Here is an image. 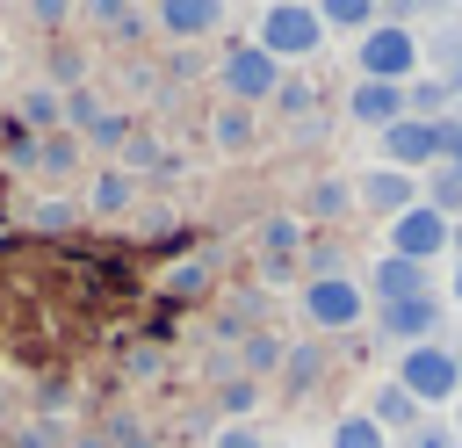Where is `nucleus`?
I'll use <instances>...</instances> for the list:
<instances>
[{"mask_svg":"<svg viewBox=\"0 0 462 448\" xmlns=\"http://www.w3.org/2000/svg\"><path fill=\"white\" fill-rule=\"evenodd\" d=\"M354 65H361V79H383V87H404V79L419 72V36H411L404 22H375V29L361 36V51H354Z\"/></svg>","mask_w":462,"mask_h":448,"instance_id":"1","label":"nucleus"},{"mask_svg":"<svg viewBox=\"0 0 462 448\" xmlns=\"http://www.w3.org/2000/svg\"><path fill=\"white\" fill-rule=\"evenodd\" d=\"M361 311H368V289L354 275H310L303 282V318L318 332H346V325H361Z\"/></svg>","mask_w":462,"mask_h":448,"instance_id":"2","label":"nucleus"},{"mask_svg":"<svg viewBox=\"0 0 462 448\" xmlns=\"http://www.w3.org/2000/svg\"><path fill=\"white\" fill-rule=\"evenodd\" d=\"M411 405H448L462 383H455V354L448 347H404V361H397V376H390Z\"/></svg>","mask_w":462,"mask_h":448,"instance_id":"3","label":"nucleus"},{"mask_svg":"<svg viewBox=\"0 0 462 448\" xmlns=\"http://www.w3.org/2000/svg\"><path fill=\"white\" fill-rule=\"evenodd\" d=\"M274 87H282V65L260 43H231L224 51V94H231V108H260V101H274Z\"/></svg>","mask_w":462,"mask_h":448,"instance_id":"4","label":"nucleus"},{"mask_svg":"<svg viewBox=\"0 0 462 448\" xmlns=\"http://www.w3.org/2000/svg\"><path fill=\"white\" fill-rule=\"evenodd\" d=\"M325 43V29H318V7H296V0H282V7H267L260 14V51L282 65V58H303V51H318Z\"/></svg>","mask_w":462,"mask_h":448,"instance_id":"5","label":"nucleus"},{"mask_svg":"<svg viewBox=\"0 0 462 448\" xmlns=\"http://www.w3.org/2000/svg\"><path fill=\"white\" fill-rule=\"evenodd\" d=\"M448 231H455V224H448L440 210L411 202L404 217H390V253H397V260H411V267H426V260H440V253H448Z\"/></svg>","mask_w":462,"mask_h":448,"instance_id":"6","label":"nucleus"},{"mask_svg":"<svg viewBox=\"0 0 462 448\" xmlns=\"http://www.w3.org/2000/svg\"><path fill=\"white\" fill-rule=\"evenodd\" d=\"M354 202H361V210H375V217H404V210L419 202V181H411V173H397V166H375V173H361V181H354Z\"/></svg>","mask_w":462,"mask_h":448,"instance_id":"7","label":"nucleus"},{"mask_svg":"<svg viewBox=\"0 0 462 448\" xmlns=\"http://www.w3.org/2000/svg\"><path fill=\"white\" fill-rule=\"evenodd\" d=\"M383 159H390L397 173H419L426 159H440V145H433V123H411V116H397V123L383 130Z\"/></svg>","mask_w":462,"mask_h":448,"instance_id":"8","label":"nucleus"},{"mask_svg":"<svg viewBox=\"0 0 462 448\" xmlns=\"http://www.w3.org/2000/svg\"><path fill=\"white\" fill-rule=\"evenodd\" d=\"M253 246H260V267H303V217H289V210L260 217Z\"/></svg>","mask_w":462,"mask_h":448,"instance_id":"9","label":"nucleus"},{"mask_svg":"<svg viewBox=\"0 0 462 448\" xmlns=\"http://www.w3.org/2000/svg\"><path fill=\"white\" fill-rule=\"evenodd\" d=\"M346 116H354V123H368V130H390V123L404 116V87H383V79H354V94H346Z\"/></svg>","mask_w":462,"mask_h":448,"instance_id":"10","label":"nucleus"},{"mask_svg":"<svg viewBox=\"0 0 462 448\" xmlns=\"http://www.w3.org/2000/svg\"><path fill=\"white\" fill-rule=\"evenodd\" d=\"M152 22H159L166 36H180V43H195V36H209V29L224 22V7H217V0H166Z\"/></svg>","mask_w":462,"mask_h":448,"instance_id":"11","label":"nucleus"},{"mask_svg":"<svg viewBox=\"0 0 462 448\" xmlns=\"http://www.w3.org/2000/svg\"><path fill=\"white\" fill-rule=\"evenodd\" d=\"M368 289H375L383 303H411V296H426V267H411V260L383 253V260L368 267Z\"/></svg>","mask_w":462,"mask_h":448,"instance_id":"12","label":"nucleus"},{"mask_svg":"<svg viewBox=\"0 0 462 448\" xmlns=\"http://www.w3.org/2000/svg\"><path fill=\"white\" fill-rule=\"evenodd\" d=\"M440 325V303L433 296H411V303H383V332L390 340H411V347H426V332Z\"/></svg>","mask_w":462,"mask_h":448,"instance_id":"13","label":"nucleus"},{"mask_svg":"<svg viewBox=\"0 0 462 448\" xmlns=\"http://www.w3.org/2000/svg\"><path fill=\"white\" fill-rule=\"evenodd\" d=\"M303 210H310L318 224H339V217L354 210V181H346V173H325V181H310V195H303Z\"/></svg>","mask_w":462,"mask_h":448,"instance_id":"14","label":"nucleus"},{"mask_svg":"<svg viewBox=\"0 0 462 448\" xmlns=\"http://www.w3.org/2000/svg\"><path fill=\"white\" fill-rule=\"evenodd\" d=\"M289 390H310L318 376H325V347L318 340H296V347H282V369H274Z\"/></svg>","mask_w":462,"mask_h":448,"instance_id":"15","label":"nucleus"},{"mask_svg":"<svg viewBox=\"0 0 462 448\" xmlns=\"http://www.w3.org/2000/svg\"><path fill=\"white\" fill-rule=\"evenodd\" d=\"M448 101H455L448 79H404V116H411V123H440Z\"/></svg>","mask_w":462,"mask_h":448,"instance_id":"16","label":"nucleus"},{"mask_svg":"<svg viewBox=\"0 0 462 448\" xmlns=\"http://www.w3.org/2000/svg\"><path fill=\"white\" fill-rule=\"evenodd\" d=\"M137 202V181L123 173V166H108V173H94V188H87V210H101V217H116V210H130Z\"/></svg>","mask_w":462,"mask_h":448,"instance_id":"17","label":"nucleus"},{"mask_svg":"<svg viewBox=\"0 0 462 448\" xmlns=\"http://www.w3.org/2000/svg\"><path fill=\"white\" fill-rule=\"evenodd\" d=\"M368 419H375L383 434H397V426L411 434V426H419V405H411V397H404L397 383H383V390H375V405H368Z\"/></svg>","mask_w":462,"mask_h":448,"instance_id":"18","label":"nucleus"},{"mask_svg":"<svg viewBox=\"0 0 462 448\" xmlns=\"http://www.w3.org/2000/svg\"><path fill=\"white\" fill-rule=\"evenodd\" d=\"M209 137H217V152H245V145H253V108H231V101H224V108L209 116Z\"/></svg>","mask_w":462,"mask_h":448,"instance_id":"19","label":"nucleus"},{"mask_svg":"<svg viewBox=\"0 0 462 448\" xmlns=\"http://www.w3.org/2000/svg\"><path fill=\"white\" fill-rule=\"evenodd\" d=\"M332 448H390V434H383L368 412H346V419H339V434H332Z\"/></svg>","mask_w":462,"mask_h":448,"instance_id":"20","label":"nucleus"},{"mask_svg":"<svg viewBox=\"0 0 462 448\" xmlns=\"http://www.w3.org/2000/svg\"><path fill=\"white\" fill-rule=\"evenodd\" d=\"M318 29H375V7L368 0H332V7H318Z\"/></svg>","mask_w":462,"mask_h":448,"instance_id":"21","label":"nucleus"},{"mask_svg":"<svg viewBox=\"0 0 462 448\" xmlns=\"http://www.w3.org/2000/svg\"><path fill=\"white\" fill-rule=\"evenodd\" d=\"M58 94H65V87H29V94H22V123H29V137L58 123Z\"/></svg>","mask_w":462,"mask_h":448,"instance_id":"22","label":"nucleus"},{"mask_svg":"<svg viewBox=\"0 0 462 448\" xmlns=\"http://www.w3.org/2000/svg\"><path fill=\"white\" fill-rule=\"evenodd\" d=\"M274 108H282V116H296V123H310L318 87H310V79H282V87H274Z\"/></svg>","mask_w":462,"mask_h":448,"instance_id":"23","label":"nucleus"},{"mask_svg":"<svg viewBox=\"0 0 462 448\" xmlns=\"http://www.w3.org/2000/svg\"><path fill=\"white\" fill-rule=\"evenodd\" d=\"M36 166L58 181V173H72V166H79V145H72V137H36Z\"/></svg>","mask_w":462,"mask_h":448,"instance_id":"24","label":"nucleus"},{"mask_svg":"<svg viewBox=\"0 0 462 448\" xmlns=\"http://www.w3.org/2000/svg\"><path fill=\"white\" fill-rule=\"evenodd\" d=\"M238 354H245V369H253V376H274V369H282V340H274V332H245V347H238Z\"/></svg>","mask_w":462,"mask_h":448,"instance_id":"25","label":"nucleus"},{"mask_svg":"<svg viewBox=\"0 0 462 448\" xmlns=\"http://www.w3.org/2000/svg\"><path fill=\"white\" fill-rule=\"evenodd\" d=\"M72 217H79V202H72V195H43V202L29 210V224H36V231H65Z\"/></svg>","mask_w":462,"mask_h":448,"instance_id":"26","label":"nucleus"},{"mask_svg":"<svg viewBox=\"0 0 462 448\" xmlns=\"http://www.w3.org/2000/svg\"><path fill=\"white\" fill-rule=\"evenodd\" d=\"M58 116H65V123H72V130H94V123H101V101H94V94H87V87H72V94H65V101H58Z\"/></svg>","mask_w":462,"mask_h":448,"instance_id":"27","label":"nucleus"},{"mask_svg":"<svg viewBox=\"0 0 462 448\" xmlns=\"http://www.w3.org/2000/svg\"><path fill=\"white\" fill-rule=\"evenodd\" d=\"M419 202H426V210H440V217H455V210H462V181H455V166H448V173H433V188H426Z\"/></svg>","mask_w":462,"mask_h":448,"instance_id":"28","label":"nucleus"},{"mask_svg":"<svg viewBox=\"0 0 462 448\" xmlns=\"http://www.w3.org/2000/svg\"><path fill=\"white\" fill-rule=\"evenodd\" d=\"M260 405V390H253V376H231L224 383V412H231V426H245V412Z\"/></svg>","mask_w":462,"mask_h":448,"instance_id":"29","label":"nucleus"},{"mask_svg":"<svg viewBox=\"0 0 462 448\" xmlns=\"http://www.w3.org/2000/svg\"><path fill=\"white\" fill-rule=\"evenodd\" d=\"M166 289H173V296H188V289H209V260H180V267L166 275Z\"/></svg>","mask_w":462,"mask_h":448,"instance_id":"30","label":"nucleus"},{"mask_svg":"<svg viewBox=\"0 0 462 448\" xmlns=\"http://www.w3.org/2000/svg\"><path fill=\"white\" fill-rule=\"evenodd\" d=\"M14 448H58V419H29V426H14Z\"/></svg>","mask_w":462,"mask_h":448,"instance_id":"31","label":"nucleus"},{"mask_svg":"<svg viewBox=\"0 0 462 448\" xmlns=\"http://www.w3.org/2000/svg\"><path fill=\"white\" fill-rule=\"evenodd\" d=\"M404 448H455V434H448V426H411Z\"/></svg>","mask_w":462,"mask_h":448,"instance_id":"32","label":"nucleus"},{"mask_svg":"<svg viewBox=\"0 0 462 448\" xmlns=\"http://www.w3.org/2000/svg\"><path fill=\"white\" fill-rule=\"evenodd\" d=\"M209 448H267V441H260L253 426H217V441H209Z\"/></svg>","mask_w":462,"mask_h":448,"instance_id":"33","label":"nucleus"},{"mask_svg":"<svg viewBox=\"0 0 462 448\" xmlns=\"http://www.w3.org/2000/svg\"><path fill=\"white\" fill-rule=\"evenodd\" d=\"M72 448H116V441H108V434H79Z\"/></svg>","mask_w":462,"mask_h":448,"instance_id":"34","label":"nucleus"},{"mask_svg":"<svg viewBox=\"0 0 462 448\" xmlns=\"http://www.w3.org/2000/svg\"><path fill=\"white\" fill-rule=\"evenodd\" d=\"M0 419H14V390L7 383H0Z\"/></svg>","mask_w":462,"mask_h":448,"instance_id":"35","label":"nucleus"},{"mask_svg":"<svg viewBox=\"0 0 462 448\" xmlns=\"http://www.w3.org/2000/svg\"><path fill=\"white\" fill-rule=\"evenodd\" d=\"M448 289H455V303H462V267H455V282H448Z\"/></svg>","mask_w":462,"mask_h":448,"instance_id":"36","label":"nucleus"},{"mask_svg":"<svg viewBox=\"0 0 462 448\" xmlns=\"http://www.w3.org/2000/svg\"><path fill=\"white\" fill-rule=\"evenodd\" d=\"M448 87H455V94H462V72H455V79H448Z\"/></svg>","mask_w":462,"mask_h":448,"instance_id":"37","label":"nucleus"},{"mask_svg":"<svg viewBox=\"0 0 462 448\" xmlns=\"http://www.w3.org/2000/svg\"><path fill=\"white\" fill-rule=\"evenodd\" d=\"M455 181H462V152H455Z\"/></svg>","mask_w":462,"mask_h":448,"instance_id":"38","label":"nucleus"},{"mask_svg":"<svg viewBox=\"0 0 462 448\" xmlns=\"http://www.w3.org/2000/svg\"><path fill=\"white\" fill-rule=\"evenodd\" d=\"M0 65H7V51H0Z\"/></svg>","mask_w":462,"mask_h":448,"instance_id":"39","label":"nucleus"}]
</instances>
